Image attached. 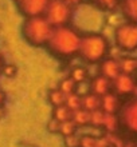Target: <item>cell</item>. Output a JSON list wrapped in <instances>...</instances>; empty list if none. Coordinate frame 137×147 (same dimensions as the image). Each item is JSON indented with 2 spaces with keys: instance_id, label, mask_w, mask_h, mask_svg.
Segmentation results:
<instances>
[{
  "instance_id": "cell-15",
  "label": "cell",
  "mask_w": 137,
  "mask_h": 147,
  "mask_svg": "<svg viewBox=\"0 0 137 147\" xmlns=\"http://www.w3.org/2000/svg\"><path fill=\"white\" fill-rule=\"evenodd\" d=\"M48 98H50L51 105L54 107H58V106H63L66 103V94H63L59 88L52 90L50 94H48Z\"/></svg>"
},
{
  "instance_id": "cell-25",
  "label": "cell",
  "mask_w": 137,
  "mask_h": 147,
  "mask_svg": "<svg viewBox=\"0 0 137 147\" xmlns=\"http://www.w3.org/2000/svg\"><path fill=\"white\" fill-rule=\"evenodd\" d=\"M0 70H3V64H1V59H0Z\"/></svg>"
},
{
  "instance_id": "cell-3",
  "label": "cell",
  "mask_w": 137,
  "mask_h": 147,
  "mask_svg": "<svg viewBox=\"0 0 137 147\" xmlns=\"http://www.w3.org/2000/svg\"><path fill=\"white\" fill-rule=\"evenodd\" d=\"M54 27L46 19V16H34L27 18L23 26V34L28 42L34 46H43L48 43Z\"/></svg>"
},
{
  "instance_id": "cell-16",
  "label": "cell",
  "mask_w": 137,
  "mask_h": 147,
  "mask_svg": "<svg viewBox=\"0 0 137 147\" xmlns=\"http://www.w3.org/2000/svg\"><path fill=\"white\" fill-rule=\"evenodd\" d=\"M65 105L71 110V111H75L82 107V98L79 96L77 92H71L69 95H66V103Z\"/></svg>"
},
{
  "instance_id": "cell-1",
  "label": "cell",
  "mask_w": 137,
  "mask_h": 147,
  "mask_svg": "<svg viewBox=\"0 0 137 147\" xmlns=\"http://www.w3.org/2000/svg\"><path fill=\"white\" fill-rule=\"evenodd\" d=\"M82 35H79L78 31L67 26L62 27H54L52 34L48 39V50L59 58H69L77 52H79Z\"/></svg>"
},
{
  "instance_id": "cell-18",
  "label": "cell",
  "mask_w": 137,
  "mask_h": 147,
  "mask_svg": "<svg viewBox=\"0 0 137 147\" xmlns=\"http://www.w3.org/2000/svg\"><path fill=\"white\" fill-rule=\"evenodd\" d=\"M120 66H121V71L124 74H132L137 70V60L133 58H125L124 60L120 62Z\"/></svg>"
},
{
  "instance_id": "cell-22",
  "label": "cell",
  "mask_w": 137,
  "mask_h": 147,
  "mask_svg": "<svg viewBox=\"0 0 137 147\" xmlns=\"http://www.w3.org/2000/svg\"><path fill=\"white\" fill-rule=\"evenodd\" d=\"M4 100H5V95H4V92H1V91H0V106H3Z\"/></svg>"
},
{
  "instance_id": "cell-9",
  "label": "cell",
  "mask_w": 137,
  "mask_h": 147,
  "mask_svg": "<svg viewBox=\"0 0 137 147\" xmlns=\"http://www.w3.org/2000/svg\"><path fill=\"white\" fill-rule=\"evenodd\" d=\"M100 70H101L102 76L108 78L109 80H114V79L122 72L121 66H120V62L114 60V59H104L102 63H101Z\"/></svg>"
},
{
  "instance_id": "cell-19",
  "label": "cell",
  "mask_w": 137,
  "mask_h": 147,
  "mask_svg": "<svg viewBox=\"0 0 137 147\" xmlns=\"http://www.w3.org/2000/svg\"><path fill=\"white\" fill-rule=\"evenodd\" d=\"M58 88L61 90L63 94L69 95V94H71V92H75L77 83H75V82L73 80L70 76H69V78H66V79H63V80L59 83V87H58Z\"/></svg>"
},
{
  "instance_id": "cell-6",
  "label": "cell",
  "mask_w": 137,
  "mask_h": 147,
  "mask_svg": "<svg viewBox=\"0 0 137 147\" xmlns=\"http://www.w3.org/2000/svg\"><path fill=\"white\" fill-rule=\"evenodd\" d=\"M136 88V82L130 74L121 72L114 80H112V91L118 96H126Z\"/></svg>"
},
{
  "instance_id": "cell-14",
  "label": "cell",
  "mask_w": 137,
  "mask_h": 147,
  "mask_svg": "<svg viewBox=\"0 0 137 147\" xmlns=\"http://www.w3.org/2000/svg\"><path fill=\"white\" fill-rule=\"evenodd\" d=\"M71 114H73V111H71L66 105L54 107V119L58 120L59 123H61V122H65V120L71 119Z\"/></svg>"
},
{
  "instance_id": "cell-8",
  "label": "cell",
  "mask_w": 137,
  "mask_h": 147,
  "mask_svg": "<svg viewBox=\"0 0 137 147\" xmlns=\"http://www.w3.org/2000/svg\"><path fill=\"white\" fill-rule=\"evenodd\" d=\"M121 106L122 105H120V96L113 91L101 96V110L106 114H117Z\"/></svg>"
},
{
  "instance_id": "cell-11",
  "label": "cell",
  "mask_w": 137,
  "mask_h": 147,
  "mask_svg": "<svg viewBox=\"0 0 137 147\" xmlns=\"http://www.w3.org/2000/svg\"><path fill=\"white\" fill-rule=\"evenodd\" d=\"M71 120L75 123L77 130L79 127H82V126H89V123H90V111H87V110L82 109V107L75 110L71 114Z\"/></svg>"
},
{
  "instance_id": "cell-4",
  "label": "cell",
  "mask_w": 137,
  "mask_h": 147,
  "mask_svg": "<svg viewBox=\"0 0 137 147\" xmlns=\"http://www.w3.org/2000/svg\"><path fill=\"white\" fill-rule=\"evenodd\" d=\"M44 16L52 27L67 26L73 16V5L66 0H50Z\"/></svg>"
},
{
  "instance_id": "cell-23",
  "label": "cell",
  "mask_w": 137,
  "mask_h": 147,
  "mask_svg": "<svg viewBox=\"0 0 137 147\" xmlns=\"http://www.w3.org/2000/svg\"><path fill=\"white\" fill-rule=\"evenodd\" d=\"M66 1H67V3H70L71 5H74V4H78L81 0H66Z\"/></svg>"
},
{
  "instance_id": "cell-13",
  "label": "cell",
  "mask_w": 137,
  "mask_h": 147,
  "mask_svg": "<svg viewBox=\"0 0 137 147\" xmlns=\"http://www.w3.org/2000/svg\"><path fill=\"white\" fill-rule=\"evenodd\" d=\"M121 8L129 22L137 23V0H122Z\"/></svg>"
},
{
  "instance_id": "cell-20",
  "label": "cell",
  "mask_w": 137,
  "mask_h": 147,
  "mask_svg": "<svg viewBox=\"0 0 137 147\" xmlns=\"http://www.w3.org/2000/svg\"><path fill=\"white\" fill-rule=\"evenodd\" d=\"M93 1L97 7L102 8V9H113L120 1L118 0H90Z\"/></svg>"
},
{
  "instance_id": "cell-21",
  "label": "cell",
  "mask_w": 137,
  "mask_h": 147,
  "mask_svg": "<svg viewBox=\"0 0 137 147\" xmlns=\"http://www.w3.org/2000/svg\"><path fill=\"white\" fill-rule=\"evenodd\" d=\"M3 74L7 78H12L15 76L16 74V67L12 66V64H7V66H3Z\"/></svg>"
},
{
  "instance_id": "cell-7",
  "label": "cell",
  "mask_w": 137,
  "mask_h": 147,
  "mask_svg": "<svg viewBox=\"0 0 137 147\" xmlns=\"http://www.w3.org/2000/svg\"><path fill=\"white\" fill-rule=\"evenodd\" d=\"M50 0H22L19 1V7L27 18L44 15Z\"/></svg>"
},
{
  "instance_id": "cell-2",
  "label": "cell",
  "mask_w": 137,
  "mask_h": 147,
  "mask_svg": "<svg viewBox=\"0 0 137 147\" xmlns=\"http://www.w3.org/2000/svg\"><path fill=\"white\" fill-rule=\"evenodd\" d=\"M108 48H109V44H108L105 36H102L101 34L91 32V34L82 35L78 54L86 62L97 63L105 59L106 54H108Z\"/></svg>"
},
{
  "instance_id": "cell-26",
  "label": "cell",
  "mask_w": 137,
  "mask_h": 147,
  "mask_svg": "<svg viewBox=\"0 0 137 147\" xmlns=\"http://www.w3.org/2000/svg\"><path fill=\"white\" fill-rule=\"evenodd\" d=\"M15 1H22V0H15Z\"/></svg>"
},
{
  "instance_id": "cell-17",
  "label": "cell",
  "mask_w": 137,
  "mask_h": 147,
  "mask_svg": "<svg viewBox=\"0 0 137 147\" xmlns=\"http://www.w3.org/2000/svg\"><path fill=\"white\" fill-rule=\"evenodd\" d=\"M70 78L73 79V80L77 83V84H79V83H83V82L86 80L87 78V71L85 67H74L73 70H71L70 72Z\"/></svg>"
},
{
  "instance_id": "cell-5",
  "label": "cell",
  "mask_w": 137,
  "mask_h": 147,
  "mask_svg": "<svg viewBox=\"0 0 137 147\" xmlns=\"http://www.w3.org/2000/svg\"><path fill=\"white\" fill-rule=\"evenodd\" d=\"M116 43L124 51H134L137 48V23L126 22L116 30Z\"/></svg>"
},
{
  "instance_id": "cell-24",
  "label": "cell",
  "mask_w": 137,
  "mask_h": 147,
  "mask_svg": "<svg viewBox=\"0 0 137 147\" xmlns=\"http://www.w3.org/2000/svg\"><path fill=\"white\" fill-rule=\"evenodd\" d=\"M3 114H4V109H3V106H0V118L3 116Z\"/></svg>"
},
{
  "instance_id": "cell-12",
  "label": "cell",
  "mask_w": 137,
  "mask_h": 147,
  "mask_svg": "<svg viewBox=\"0 0 137 147\" xmlns=\"http://www.w3.org/2000/svg\"><path fill=\"white\" fill-rule=\"evenodd\" d=\"M81 98H82V109L87 110L90 112L97 109H101V96L93 94L91 91Z\"/></svg>"
},
{
  "instance_id": "cell-10",
  "label": "cell",
  "mask_w": 137,
  "mask_h": 147,
  "mask_svg": "<svg viewBox=\"0 0 137 147\" xmlns=\"http://www.w3.org/2000/svg\"><path fill=\"white\" fill-rule=\"evenodd\" d=\"M110 90H112V80L102 75L95 76L90 83V91L98 96H104L105 94L110 92Z\"/></svg>"
}]
</instances>
